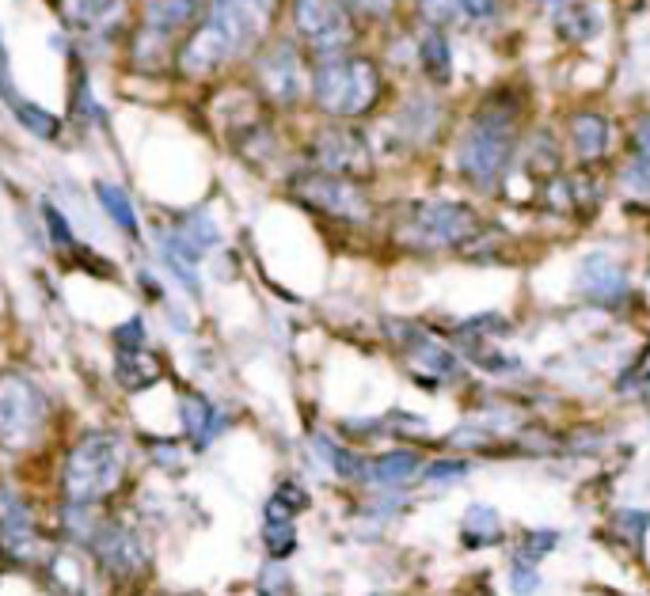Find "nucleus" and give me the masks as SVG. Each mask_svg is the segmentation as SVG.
Returning <instances> with one entry per match:
<instances>
[{
    "instance_id": "nucleus-1",
    "label": "nucleus",
    "mask_w": 650,
    "mask_h": 596,
    "mask_svg": "<svg viewBox=\"0 0 650 596\" xmlns=\"http://www.w3.org/2000/svg\"><path fill=\"white\" fill-rule=\"evenodd\" d=\"M517 145V106L506 95H491L480 103L457 145V168L472 187L488 190L502 179L509 153Z\"/></svg>"
},
{
    "instance_id": "nucleus-2",
    "label": "nucleus",
    "mask_w": 650,
    "mask_h": 596,
    "mask_svg": "<svg viewBox=\"0 0 650 596\" xmlns=\"http://www.w3.org/2000/svg\"><path fill=\"white\" fill-rule=\"evenodd\" d=\"M309 92L312 103L332 119H361L381 99V69H377V61L358 54L316 57Z\"/></svg>"
},
{
    "instance_id": "nucleus-3",
    "label": "nucleus",
    "mask_w": 650,
    "mask_h": 596,
    "mask_svg": "<svg viewBox=\"0 0 650 596\" xmlns=\"http://www.w3.org/2000/svg\"><path fill=\"white\" fill-rule=\"evenodd\" d=\"M480 232V217L468 202H449V198H423L403 210L396 236L411 251H452L464 247Z\"/></svg>"
},
{
    "instance_id": "nucleus-4",
    "label": "nucleus",
    "mask_w": 650,
    "mask_h": 596,
    "mask_svg": "<svg viewBox=\"0 0 650 596\" xmlns=\"http://www.w3.org/2000/svg\"><path fill=\"white\" fill-rule=\"evenodd\" d=\"M122 471H126V452H122L119 437L88 434L80 437L65 463V494H69V502L92 505L122 483Z\"/></svg>"
},
{
    "instance_id": "nucleus-5",
    "label": "nucleus",
    "mask_w": 650,
    "mask_h": 596,
    "mask_svg": "<svg viewBox=\"0 0 650 596\" xmlns=\"http://www.w3.org/2000/svg\"><path fill=\"white\" fill-rule=\"evenodd\" d=\"M210 0H149L142 12V31L134 35V57L142 69H156L179 54L183 38L202 23Z\"/></svg>"
},
{
    "instance_id": "nucleus-6",
    "label": "nucleus",
    "mask_w": 650,
    "mask_h": 596,
    "mask_svg": "<svg viewBox=\"0 0 650 596\" xmlns=\"http://www.w3.org/2000/svg\"><path fill=\"white\" fill-rule=\"evenodd\" d=\"M274 12L278 0H210L202 23L221 38V46L236 61V57L267 43L270 27H274Z\"/></svg>"
},
{
    "instance_id": "nucleus-7",
    "label": "nucleus",
    "mask_w": 650,
    "mask_h": 596,
    "mask_svg": "<svg viewBox=\"0 0 650 596\" xmlns=\"http://www.w3.org/2000/svg\"><path fill=\"white\" fill-rule=\"evenodd\" d=\"M46 395L38 392L35 380L20 376V372H4L0 376V445L12 452L27 449L38 441L46 426Z\"/></svg>"
},
{
    "instance_id": "nucleus-8",
    "label": "nucleus",
    "mask_w": 650,
    "mask_h": 596,
    "mask_svg": "<svg viewBox=\"0 0 650 596\" xmlns=\"http://www.w3.org/2000/svg\"><path fill=\"white\" fill-rule=\"evenodd\" d=\"M255 85L267 103L274 106H298L301 95L309 92L312 72L301 57V46L290 43V38H278V43H267L255 54Z\"/></svg>"
},
{
    "instance_id": "nucleus-9",
    "label": "nucleus",
    "mask_w": 650,
    "mask_h": 596,
    "mask_svg": "<svg viewBox=\"0 0 650 596\" xmlns=\"http://www.w3.org/2000/svg\"><path fill=\"white\" fill-rule=\"evenodd\" d=\"M293 31L316 57L347 54L354 43V15L343 0H290Z\"/></svg>"
},
{
    "instance_id": "nucleus-10",
    "label": "nucleus",
    "mask_w": 650,
    "mask_h": 596,
    "mask_svg": "<svg viewBox=\"0 0 650 596\" xmlns=\"http://www.w3.org/2000/svg\"><path fill=\"white\" fill-rule=\"evenodd\" d=\"M293 194L304 205L327 213L335 221H347V225H366L369 221V202L361 194V187L347 176H332V171L309 168L293 179Z\"/></svg>"
},
{
    "instance_id": "nucleus-11",
    "label": "nucleus",
    "mask_w": 650,
    "mask_h": 596,
    "mask_svg": "<svg viewBox=\"0 0 650 596\" xmlns=\"http://www.w3.org/2000/svg\"><path fill=\"white\" fill-rule=\"evenodd\" d=\"M312 168L320 171H332V176H366L373 168V148L369 140L350 126H332V130H320L312 134Z\"/></svg>"
},
{
    "instance_id": "nucleus-12",
    "label": "nucleus",
    "mask_w": 650,
    "mask_h": 596,
    "mask_svg": "<svg viewBox=\"0 0 650 596\" xmlns=\"http://www.w3.org/2000/svg\"><path fill=\"white\" fill-rule=\"evenodd\" d=\"M574 289L582 296H590L594 304L616 308L620 301H628V274L620 270V262L605 251H590L574 270Z\"/></svg>"
},
{
    "instance_id": "nucleus-13",
    "label": "nucleus",
    "mask_w": 650,
    "mask_h": 596,
    "mask_svg": "<svg viewBox=\"0 0 650 596\" xmlns=\"http://www.w3.org/2000/svg\"><path fill=\"white\" fill-rule=\"evenodd\" d=\"M92 548H96V554H100L103 566H107V574H114V577L142 574L145 562H149V551H145L142 536H137L134 528H126V525L96 528Z\"/></svg>"
},
{
    "instance_id": "nucleus-14",
    "label": "nucleus",
    "mask_w": 650,
    "mask_h": 596,
    "mask_svg": "<svg viewBox=\"0 0 650 596\" xmlns=\"http://www.w3.org/2000/svg\"><path fill=\"white\" fill-rule=\"evenodd\" d=\"M389 330H392V338H396V342L403 346V353H407L411 366H415L418 372H430L434 380L457 376V358H452V353L441 342H434V338L426 335L423 327H415V323L392 319Z\"/></svg>"
},
{
    "instance_id": "nucleus-15",
    "label": "nucleus",
    "mask_w": 650,
    "mask_h": 596,
    "mask_svg": "<svg viewBox=\"0 0 650 596\" xmlns=\"http://www.w3.org/2000/svg\"><path fill=\"white\" fill-rule=\"evenodd\" d=\"M0 548L15 559H31L38 548L35 525H31V513L8 491H0Z\"/></svg>"
},
{
    "instance_id": "nucleus-16",
    "label": "nucleus",
    "mask_w": 650,
    "mask_h": 596,
    "mask_svg": "<svg viewBox=\"0 0 650 596\" xmlns=\"http://www.w3.org/2000/svg\"><path fill=\"white\" fill-rule=\"evenodd\" d=\"M57 8H61L65 23L88 38L107 35L122 20V0H57Z\"/></svg>"
},
{
    "instance_id": "nucleus-17",
    "label": "nucleus",
    "mask_w": 650,
    "mask_h": 596,
    "mask_svg": "<svg viewBox=\"0 0 650 596\" xmlns=\"http://www.w3.org/2000/svg\"><path fill=\"white\" fill-rule=\"evenodd\" d=\"M567 137H571L574 156H579L582 164L605 160L608 148H613V126H608L605 114H597V111H579V114H574Z\"/></svg>"
},
{
    "instance_id": "nucleus-18",
    "label": "nucleus",
    "mask_w": 650,
    "mask_h": 596,
    "mask_svg": "<svg viewBox=\"0 0 650 596\" xmlns=\"http://www.w3.org/2000/svg\"><path fill=\"white\" fill-rule=\"evenodd\" d=\"M620 187L628 190L639 202H650V114L636 122V134H631V153L628 164L620 171Z\"/></svg>"
},
{
    "instance_id": "nucleus-19",
    "label": "nucleus",
    "mask_w": 650,
    "mask_h": 596,
    "mask_svg": "<svg viewBox=\"0 0 650 596\" xmlns=\"http://www.w3.org/2000/svg\"><path fill=\"white\" fill-rule=\"evenodd\" d=\"M418 471H423L418 452L396 449V452H384V457L369 460V475L366 479H373V483H381V486H403L407 479H415Z\"/></svg>"
},
{
    "instance_id": "nucleus-20",
    "label": "nucleus",
    "mask_w": 650,
    "mask_h": 596,
    "mask_svg": "<svg viewBox=\"0 0 650 596\" xmlns=\"http://www.w3.org/2000/svg\"><path fill=\"white\" fill-rule=\"evenodd\" d=\"M418 61H423V72L434 80V85H449L452 80V49H449L446 31H438V27L426 31V38L418 43Z\"/></svg>"
},
{
    "instance_id": "nucleus-21",
    "label": "nucleus",
    "mask_w": 650,
    "mask_h": 596,
    "mask_svg": "<svg viewBox=\"0 0 650 596\" xmlns=\"http://www.w3.org/2000/svg\"><path fill=\"white\" fill-rule=\"evenodd\" d=\"M114 376H119V384L126 387V392H142V387H153L156 380H160V361H156L149 350L119 353Z\"/></svg>"
},
{
    "instance_id": "nucleus-22",
    "label": "nucleus",
    "mask_w": 650,
    "mask_h": 596,
    "mask_svg": "<svg viewBox=\"0 0 650 596\" xmlns=\"http://www.w3.org/2000/svg\"><path fill=\"white\" fill-rule=\"evenodd\" d=\"M183 429L191 434V441L205 449V445L217 437L221 429V414L213 411L210 400H202V395H187L183 400Z\"/></svg>"
},
{
    "instance_id": "nucleus-23",
    "label": "nucleus",
    "mask_w": 650,
    "mask_h": 596,
    "mask_svg": "<svg viewBox=\"0 0 650 596\" xmlns=\"http://www.w3.org/2000/svg\"><path fill=\"white\" fill-rule=\"evenodd\" d=\"M556 31L567 43H590L601 31V12L590 4H567L556 12Z\"/></svg>"
},
{
    "instance_id": "nucleus-24",
    "label": "nucleus",
    "mask_w": 650,
    "mask_h": 596,
    "mask_svg": "<svg viewBox=\"0 0 650 596\" xmlns=\"http://www.w3.org/2000/svg\"><path fill=\"white\" fill-rule=\"evenodd\" d=\"M502 536V520L491 505H472L464 513V543L468 548H483V543H495Z\"/></svg>"
},
{
    "instance_id": "nucleus-25",
    "label": "nucleus",
    "mask_w": 650,
    "mask_h": 596,
    "mask_svg": "<svg viewBox=\"0 0 650 596\" xmlns=\"http://www.w3.org/2000/svg\"><path fill=\"white\" fill-rule=\"evenodd\" d=\"M96 194H100V205L107 210V217L126 232V236H137V213H134V205H130L126 190L114 183H96Z\"/></svg>"
},
{
    "instance_id": "nucleus-26",
    "label": "nucleus",
    "mask_w": 650,
    "mask_h": 596,
    "mask_svg": "<svg viewBox=\"0 0 650 596\" xmlns=\"http://www.w3.org/2000/svg\"><path fill=\"white\" fill-rule=\"evenodd\" d=\"M316 449L327 457V463L335 468V475H343V479H366L369 475V463L361 460L358 452L343 449V445L327 441V437H316Z\"/></svg>"
},
{
    "instance_id": "nucleus-27",
    "label": "nucleus",
    "mask_w": 650,
    "mask_h": 596,
    "mask_svg": "<svg viewBox=\"0 0 650 596\" xmlns=\"http://www.w3.org/2000/svg\"><path fill=\"white\" fill-rule=\"evenodd\" d=\"M262 540H267V551L274 554V559H285V554L298 548V532H293V520L290 517H267Z\"/></svg>"
},
{
    "instance_id": "nucleus-28",
    "label": "nucleus",
    "mask_w": 650,
    "mask_h": 596,
    "mask_svg": "<svg viewBox=\"0 0 650 596\" xmlns=\"http://www.w3.org/2000/svg\"><path fill=\"white\" fill-rule=\"evenodd\" d=\"M415 12H418V20H423V23L446 31L449 23H457L460 0H415Z\"/></svg>"
},
{
    "instance_id": "nucleus-29",
    "label": "nucleus",
    "mask_w": 650,
    "mask_h": 596,
    "mask_svg": "<svg viewBox=\"0 0 650 596\" xmlns=\"http://www.w3.org/2000/svg\"><path fill=\"white\" fill-rule=\"evenodd\" d=\"M43 217H46V225H51L54 247H61V251H77V236H72V228H69V221H65V213L54 210V205L46 202L43 205Z\"/></svg>"
},
{
    "instance_id": "nucleus-30",
    "label": "nucleus",
    "mask_w": 650,
    "mask_h": 596,
    "mask_svg": "<svg viewBox=\"0 0 650 596\" xmlns=\"http://www.w3.org/2000/svg\"><path fill=\"white\" fill-rule=\"evenodd\" d=\"M350 15L358 20H389L392 12L400 8V0H343Z\"/></svg>"
},
{
    "instance_id": "nucleus-31",
    "label": "nucleus",
    "mask_w": 650,
    "mask_h": 596,
    "mask_svg": "<svg viewBox=\"0 0 650 596\" xmlns=\"http://www.w3.org/2000/svg\"><path fill=\"white\" fill-rule=\"evenodd\" d=\"M556 543H559L556 532H529L522 543V551H517V562H540Z\"/></svg>"
},
{
    "instance_id": "nucleus-32",
    "label": "nucleus",
    "mask_w": 650,
    "mask_h": 596,
    "mask_svg": "<svg viewBox=\"0 0 650 596\" xmlns=\"http://www.w3.org/2000/svg\"><path fill=\"white\" fill-rule=\"evenodd\" d=\"M114 346H119V353L145 350V323L134 316L130 323H122V327H114Z\"/></svg>"
},
{
    "instance_id": "nucleus-33",
    "label": "nucleus",
    "mask_w": 650,
    "mask_h": 596,
    "mask_svg": "<svg viewBox=\"0 0 650 596\" xmlns=\"http://www.w3.org/2000/svg\"><path fill=\"white\" fill-rule=\"evenodd\" d=\"M650 528V513H636V509H624L620 517H616V532H624L631 543L643 540V532Z\"/></svg>"
},
{
    "instance_id": "nucleus-34",
    "label": "nucleus",
    "mask_w": 650,
    "mask_h": 596,
    "mask_svg": "<svg viewBox=\"0 0 650 596\" xmlns=\"http://www.w3.org/2000/svg\"><path fill=\"white\" fill-rule=\"evenodd\" d=\"M423 475L430 479V483H452V479L468 475V463L464 460H434L430 468H423Z\"/></svg>"
},
{
    "instance_id": "nucleus-35",
    "label": "nucleus",
    "mask_w": 650,
    "mask_h": 596,
    "mask_svg": "<svg viewBox=\"0 0 650 596\" xmlns=\"http://www.w3.org/2000/svg\"><path fill=\"white\" fill-rule=\"evenodd\" d=\"M274 502H278V505H285V509H290V513L309 509V494H304L298 483H282V486H278Z\"/></svg>"
},
{
    "instance_id": "nucleus-36",
    "label": "nucleus",
    "mask_w": 650,
    "mask_h": 596,
    "mask_svg": "<svg viewBox=\"0 0 650 596\" xmlns=\"http://www.w3.org/2000/svg\"><path fill=\"white\" fill-rule=\"evenodd\" d=\"M509 582H514L517 596H533L537 593V585H540V577H537V570H525V562H517L514 574H509Z\"/></svg>"
},
{
    "instance_id": "nucleus-37",
    "label": "nucleus",
    "mask_w": 650,
    "mask_h": 596,
    "mask_svg": "<svg viewBox=\"0 0 650 596\" xmlns=\"http://www.w3.org/2000/svg\"><path fill=\"white\" fill-rule=\"evenodd\" d=\"M460 12L468 20H491L495 15V0H460Z\"/></svg>"
},
{
    "instance_id": "nucleus-38",
    "label": "nucleus",
    "mask_w": 650,
    "mask_h": 596,
    "mask_svg": "<svg viewBox=\"0 0 650 596\" xmlns=\"http://www.w3.org/2000/svg\"><path fill=\"white\" fill-rule=\"evenodd\" d=\"M540 4H559V0H540Z\"/></svg>"
},
{
    "instance_id": "nucleus-39",
    "label": "nucleus",
    "mask_w": 650,
    "mask_h": 596,
    "mask_svg": "<svg viewBox=\"0 0 650 596\" xmlns=\"http://www.w3.org/2000/svg\"><path fill=\"white\" fill-rule=\"evenodd\" d=\"M647 296H650V281H647Z\"/></svg>"
}]
</instances>
